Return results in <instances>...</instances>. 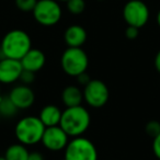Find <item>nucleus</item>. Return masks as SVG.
Masks as SVG:
<instances>
[{"instance_id":"1","label":"nucleus","mask_w":160,"mask_h":160,"mask_svg":"<svg viewBox=\"0 0 160 160\" xmlns=\"http://www.w3.org/2000/svg\"><path fill=\"white\" fill-rule=\"evenodd\" d=\"M91 123V116L82 105L66 108L62 113L59 126L67 133L69 137L82 136L88 131Z\"/></svg>"},{"instance_id":"2","label":"nucleus","mask_w":160,"mask_h":160,"mask_svg":"<svg viewBox=\"0 0 160 160\" xmlns=\"http://www.w3.org/2000/svg\"><path fill=\"white\" fill-rule=\"evenodd\" d=\"M32 48L30 35L23 30H11L3 36L0 44L1 58L7 57L20 60Z\"/></svg>"},{"instance_id":"3","label":"nucleus","mask_w":160,"mask_h":160,"mask_svg":"<svg viewBox=\"0 0 160 160\" xmlns=\"http://www.w3.org/2000/svg\"><path fill=\"white\" fill-rule=\"evenodd\" d=\"M45 125L38 116H24L18 121L14 127V135L19 142L25 146H32L41 142L45 132Z\"/></svg>"},{"instance_id":"4","label":"nucleus","mask_w":160,"mask_h":160,"mask_svg":"<svg viewBox=\"0 0 160 160\" xmlns=\"http://www.w3.org/2000/svg\"><path fill=\"white\" fill-rule=\"evenodd\" d=\"M60 66L66 75L78 77L89 67V57L81 47H68L60 57Z\"/></svg>"},{"instance_id":"5","label":"nucleus","mask_w":160,"mask_h":160,"mask_svg":"<svg viewBox=\"0 0 160 160\" xmlns=\"http://www.w3.org/2000/svg\"><path fill=\"white\" fill-rule=\"evenodd\" d=\"M64 150V160H98L96 145L82 136L71 138Z\"/></svg>"},{"instance_id":"6","label":"nucleus","mask_w":160,"mask_h":160,"mask_svg":"<svg viewBox=\"0 0 160 160\" xmlns=\"http://www.w3.org/2000/svg\"><path fill=\"white\" fill-rule=\"evenodd\" d=\"M32 13L38 24L53 27L60 21L62 11L57 0H38Z\"/></svg>"},{"instance_id":"7","label":"nucleus","mask_w":160,"mask_h":160,"mask_svg":"<svg viewBox=\"0 0 160 160\" xmlns=\"http://www.w3.org/2000/svg\"><path fill=\"white\" fill-rule=\"evenodd\" d=\"M83 100L89 107L99 109L104 107L109 101L110 91L102 80L91 79L82 90Z\"/></svg>"},{"instance_id":"8","label":"nucleus","mask_w":160,"mask_h":160,"mask_svg":"<svg viewBox=\"0 0 160 160\" xmlns=\"http://www.w3.org/2000/svg\"><path fill=\"white\" fill-rule=\"evenodd\" d=\"M123 18L127 25L142 28L149 20V9L142 0H129L123 8Z\"/></svg>"},{"instance_id":"9","label":"nucleus","mask_w":160,"mask_h":160,"mask_svg":"<svg viewBox=\"0 0 160 160\" xmlns=\"http://www.w3.org/2000/svg\"><path fill=\"white\" fill-rule=\"evenodd\" d=\"M69 142V136L59 126L46 127L42 137V145L49 151H60L66 148Z\"/></svg>"},{"instance_id":"10","label":"nucleus","mask_w":160,"mask_h":160,"mask_svg":"<svg viewBox=\"0 0 160 160\" xmlns=\"http://www.w3.org/2000/svg\"><path fill=\"white\" fill-rule=\"evenodd\" d=\"M23 67L18 59L0 58V85H11L20 80Z\"/></svg>"},{"instance_id":"11","label":"nucleus","mask_w":160,"mask_h":160,"mask_svg":"<svg viewBox=\"0 0 160 160\" xmlns=\"http://www.w3.org/2000/svg\"><path fill=\"white\" fill-rule=\"evenodd\" d=\"M8 97L19 110L29 109L33 105L34 101H35L34 91L31 89L30 86L23 85V83L12 88Z\"/></svg>"},{"instance_id":"12","label":"nucleus","mask_w":160,"mask_h":160,"mask_svg":"<svg viewBox=\"0 0 160 160\" xmlns=\"http://www.w3.org/2000/svg\"><path fill=\"white\" fill-rule=\"evenodd\" d=\"M20 62L24 70H30L36 73L45 66L46 56L41 49L31 48L21 58Z\"/></svg>"},{"instance_id":"13","label":"nucleus","mask_w":160,"mask_h":160,"mask_svg":"<svg viewBox=\"0 0 160 160\" xmlns=\"http://www.w3.org/2000/svg\"><path fill=\"white\" fill-rule=\"evenodd\" d=\"M64 38L68 47H81L87 41V32L81 25L73 24L66 29Z\"/></svg>"},{"instance_id":"14","label":"nucleus","mask_w":160,"mask_h":160,"mask_svg":"<svg viewBox=\"0 0 160 160\" xmlns=\"http://www.w3.org/2000/svg\"><path fill=\"white\" fill-rule=\"evenodd\" d=\"M62 111L54 104H47L42 108L40 112V120L45 125V127H51V126H57L60 123V118H62Z\"/></svg>"},{"instance_id":"15","label":"nucleus","mask_w":160,"mask_h":160,"mask_svg":"<svg viewBox=\"0 0 160 160\" xmlns=\"http://www.w3.org/2000/svg\"><path fill=\"white\" fill-rule=\"evenodd\" d=\"M62 101L66 108L78 107L83 101V93L77 86H67L62 92Z\"/></svg>"},{"instance_id":"16","label":"nucleus","mask_w":160,"mask_h":160,"mask_svg":"<svg viewBox=\"0 0 160 160\" xmlns=\"http://www.w3.org/2000/svg\"><path fill=\"white\" fill-rule=\"evenodd\" d=\"M29 153L30 151L28 150L27 146L18 142L8 147L5 153V158L7 160H28Z\"/></svg>"},{"instance_id":"17","label":"nucleus","mask_w":160,"mask_h":160,"mask_svg":"<svg viewBox=\"0 0 160 160\" xmlns=\"http://www.w3.org/2000/svg\"><path fill=\"white\" fill-rule=\"evenodd\" d=\"M19 109L13 102L10 100L9 97H2L0 100V118H11L18 114Z\"/></svg>"},{"instance_id":"18","label":"nucleus","mask_w":160,"mask_h":160,"mask_svg":"<svg viewBox=\"0 0 160 160\" xmlns=\"http://www.w3.org/2000/svg\"><path fill=\"white\" fill-rule=\"evenodd\" d=\"M66 3L67 10L71 14H81L86 9L85 0H68Z\"/></svg>"},{"instance_id":"19","label":"nucleus","mask_w":160,"mask_h":160,"mask_svg":"<svg viewBox=\"0 0 160 160\" xmlns=\"http://www.w3.org/2000/svg\"><path fill=\"white\" fill-rule=\"evenodd\" d=\"M38 0H14L16 7L23 12H32L36 6Z\"/></svg>"},{"instance_id":"20","label":"nucleus","mask_w":160,"mask_h":160,"mask_svg":"<svg viewBox=\"0 0 160 160\" xmlns=\"http://www.w3.org/2000/svg\"><path fill=\"white\" fill-rule=\"evenodd\" d=\"M145 131L149 137L155 138L158 134H160V123L158 121H149L145 126Z\"/></svg>"},{"instance_id":"21","label":"nucleus","mask_w":160,"mask_h":160,"mask_svg":"<svg viewBox=\"0 0 160 160\" xmlns=\"http://www.w3.org/2000/svg\"><path fill=\"white\" fill-rule=\"evenodd\" d=\"M34 80H35V72L30 71V70H24V69H23L22 73H21V77H20L21 82H22L23 85L30 86L34 82Z\"/></svg>"},{"instance_id":"22","label":"nucleus","mask_w":160,"mask_h":160,"mask_svg":"<svg viewBox=\"0 0 160 160\" xmlns=\"http://www.w3.org/2000/svg\"><path fill=\"white\" fill-rule=\"evenodd\" d=\"M138 34H139V29L135 27H132V25H128L125 30V35L128 40H135L137 38Z\"/></svg>"},{"instance_id":"23","label":"nucleus","mask_w":160,"mask_h":160,"mask_svg":"<svg viewBox=\"0 0 160 160\" xmlns=\"http://www.w3.org/2000/svg\"><path fill=\"white\" fill-rule=\"evenodd\" d=\"M152 151L157 159L160 160V134H158L152 140Z\"/></svg>"},{"instance_id":"24","label":"nucleus","mask_w":160,"mask_h":160,"mask_svg":"<svg viewBox=\"0 0 160 160\" xmlns=\"http://www.w3.org/2000/svg\"><path fill=\"white\" fill-rule=\"evenodd\" d=\"M78 80V82L80 83V85H82V86H86L88 82H89L90 80H91V78L89 77V75L87 73V71L83 73H81V75H79L78 77H76Z\"/></svg>"},{"instance_id":"25","label":"nucleus","mask_w":160,"mask_h":160,"mask_svg":"<svg viewBox=\"0 0 160 160\" xmlns=\"http://www.w3.org/2000/svg\"><path fill=\"white\" fill-rule=\"evenodd\" d=\"M28 160H45V159H44V156L40 151H31L29 153Z\"/></svg>"},{"instance_id":"26","label":"nucleus","mask_w":160,"mask_h":160,"mask_svg":"<svg viewBox=\"0 0 160 160\" xmlns=\"http://www.w3.org/2000/svg\"><path fill=\"white\" fill-rule=\"evenodd\" d=\"M153 64H155V68L158 72L160 73V49L158 51V53L155 56V60H153Z\"/></svg>"},{"instance_id":"27","label":"nucleus","mask_w":160,"mask_h":160,"mask_svg":"<svg viewBox=\"0 0 160 160\" xmlns=\"http://www.w3.org/2000/svg\"><path fill=\"white\" fill-rule=\"evenodd\" d=\"M157 24L159 25V28H160V10L157 13Z\"/></svg>"},{"instance_id":"28","label":"nucleus","mask_w":160,"mask_h":160,"mask_svg":"<svg viewBox=\"0 0 160 160\" xmlns=\"http://www.w3.org/2000/svg\"><path fill=\"white\" fill-rule=\"evenodd\" d=\"M0 160H7V159L5 158V156H3V157H1V156H0Z\"/></svg>"},{"instance_id":"29","label":"nucleus","mask_w":160,"mask_h":160,"mask_svg":"<svg viewBox=\"0 0 160 160\" xmlns=\"http://www.w3.org/2000/svg\"><path fill=\"white\" fill-rule=\"evenodd\" d=\"M58 2H59V1H64V2H67V1H68V0H57Z\"/></svg>"},{"instance_id":"30","label":"nucleus","mask_w":160,"mask_h":160,"mask_svg":"<svg viewBox=\"0 0 160 160\" xmlns=\"http://www.w3.org/2000/svg\"><path fill=\"white\" fill-rule=\"evenodd\" d=\"M1 98H2V96H1V92H0V100H1Z\"/></svg>"},{"instance_id":"31","label":"nucleus","mask_w":160,"mask_h":160,"mask_svg":"<svg viewBox=\"0 0 160 160\" xmlns=\"http://www.w3.org/2000/svg\"><path fill=\"white\" fill-rule=\"evenodd\" d=\"M100 1H101V0H100Z\"/></svg>"},{"instance_id":"32","label":"nucleus","mask_w":160,"mask_h":160,"mask_svg":"<svg viewBox=\"0 0 160 160\" xmlns=\"http://www.w3.org/2000/svg\"></svg>"}]
</instances>
